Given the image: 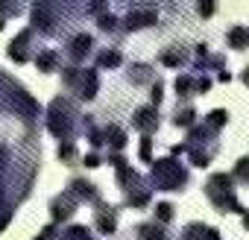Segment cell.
Instances as JSON below:
<instances>
[{
    "mask_svg": "<svg viewBox=\"0 0 249 240\" xmlns=\"http://www.w3.org/2000/svg\"><path fill=\"white\" fill-rule=\"evenodd\" d=\"M173 88L179 94V103L176 105H191V100L196 97V91H194V73H179L176 82H173Z\"/></svg>",
    "mask_w": 249,
    "mask_h": 240,
    "instance_id": "44dd1931",
    "label": "cell"
},
{
    "mask_svg": "<svg viewBox=\"0 0 249 240\" xmlns=\"http://www.w3.org/2000/svg\"><path fill=\"white\" fill-rule=\"evenodd\" d=\"M229 176H231V182L246 185V182H249V158H240V161L234 164V173H229Z\"/></svg>",
    "mask_w": 249,
    "mask_h": 240,
    "instance_id": "f1b7e54d",
    "label": "cell"
},
{
    "mask_svg": "<svg viewBox=\"0 0 249 240\" xmlns=\"http://www.w3.org/2000/svg\"><path fill=\"white\" fill-rule=\"evenodd\" d=\"M36 68L41 70V73H53V70H62V53L56 50V47H41L38 53H36Z\"/></svg>",
    "mask_w": 249,
    "mask_h": 240,
    "instance_id": "e0dca14e",
    "label": "cell"
},
{
    "mask_svg": "<svg viewBox=\"0 0 249 240\" xmlns=\"http://www.w3.org/2000/svg\"><path fill=\"white\" fill-rule=\"evenodd\" d=\"M214 9H217L214 3H196V12H199V15H205V18H208V15H214Z\"/></svg>",
    "mask_w": 249,
    "mask_h": 240,
    "instance_id": "e575fe53",
    "label": "cell"
},
{
    "mask_svg": "<svg viewBox=\"0 0 249 240\" xmlns=\"http://www.w3.org/2000/svg\"><path fill=\"white\" fill-rule=\"evenodd\" d=\"M123 65V53L117 50V47H106V50H100L97 53V68H120Z\"/></svg>",
    "mask_w": 249,
    "mask_h": 240,
    "instance_id": "d4e9b609",
    "label": "cell"
},
{
    "mask_svg": "<svg viewBox=\"0 0 249 240\" xmlns=\"http://www.w3.org/2000/svg\"><path fill=\"white\" fill-rule=\"evenodd\" d=\"M120 24H123V27H120L123 33H135V30L156 27V24H159V9H156V6H129Z\"/></svg>",
    "mask_w": 249,
    "mask_h": 240,
    "instance_id": "52a82bcc",
    "label": "cell"
},
{
    "mask_svg": "<svg viewBox=\"0 0 249 240\" xmlns=\"http://www.w3.org/2000/svg\"><path fill=\"white\" fill-rule=\"evenodd\" d=\"M62 237H56V240H97L85 225H68L65 231H59Z\"/></svg>",
    "mask_w": 249,
    "mask_h": 240,
    "instance_id": "4316f807",
    "label": "cell"
},
{
    "mask_svg": "<svg viewBox=\"0 0 249 240\" xmlns=\"http://www.w3.org/2000/svg\"><path fill=\"white\" fill-rule=\"evenodd\" d=\"M132 126L144 135V138H153L156 132H159V126H161V120H159V108L156 105H138L135 108V114H132Z\"/></svg>",
    "mask_w": 249,
    "mask_h": 240,
    "instance_id": "30bf717a",
    "label": "cell"
},
{
    "mask_svg": "<svg viewBox=\"0 0 249 240\" xmlns=\"http://www.w3.org/2000/svg\"><path fill=\"white\" fill-rule=\"evenodd\" d=\"M226 123H229V111H226V108H214V111H208V114L202 117V126H208L211 132H220Z\"/></svg>",
    "mask_w": 249,
    "mask_h": 240,
    "instance_id": "484cf974",
    "label": "cell"
},
{
    "mask_svg": "<svg viewBox=\"0 0 249 240\" xmlns=\"http://www.w3.org/2000/svg\"><path fill=\"white\" fill-rule=\"evenodd\" d=\"M56 237H59V225H56V223H50V225H44L33 240H56Z\"/></svg>",
    "mask_w": 249,
    "mask_h": 240,
    "instance_id": "836d02e7",
    "label": "cell"
},
{
    "mask_svg": "<svg viewBox=\"0 0 249 240\" xmlns=\"http://www.w3.org/2000/svg\"><path fill=\"white\" fill-rule=\"evenodd\" d=\"M138 155H141V161L153 164V138H141V150H138Z\"/></svg>",
    "mask_w": 249,
    "mask_h": 240,
    "instance_id": "1f68e13d",
    "label": "cell"
},
{
    "mask_svg": "<svg viewBox=\"0 0 249 240\" xmlns=\"http://www.w3.org/2000/svg\"><path fill=\"white\" fill-rule=\"evenodd\" d=\"M91 50H94V35H88V33L71 35V38H68V47H65V53H68V59H71L73 65L85 62V59L91 56Z\"/></svg>",
    "mask_w": 249,
    "mask_h": 240,
    "instance_id": "7c38bea8",
    "label": "cell"
},
{
    "mask_svg": "<svg viewBox=\"0 0 249 240\" xmlns=\"http://www.w3.org/2000/svg\"><path fill=\"white\" fill-rule=\"evenodd\" d=\"M3 27H6V21H3V18H0V30H3Z\"/></svg>",
    "mask_w": 249,
    "mask_h": 240,
    "instance_id": "d590c367",
    "label": "cell"
},
{
    "mask_svg": "<svg viewBox=\"0 0 249 240\" xmlns=\"http://www.w3.org/2000/svg\"><path fill=\"white\" fill-rule=\"evenodd\" d=\"M9 59H15L18 65H24V62H30V59H36V53H38V44H36V33L33 30H24V33H18L15 38H12V44H9Z\"/></svg>",
    "mask_w": 249,
    "mask_h": 240,
    "instance_id": "9c48e42d",
    "label": "cell"
},
{
    "mask_svg": "<svg viewBox=\"0 0 249 240\" xmlns=\"http://www.w3.org/2000/svg\"><path fill=\"white\" fill-rule=\"evenodd\" d=\"M135 240H173L170 228L167 225H159V223H138L135 225Z\"/></svg>",
    "mask_w": 249,
    "mask_h": 240,
    "instance_id": "ac0fdd59",
    "label": "cell"
},
{
    "mask_svg": "<svg viewBox=\"0 0 249 240\" xmlns=\"http://www.w3.org/2000/svg\"><path fill=\"white\" fill-rule=\"evenodd\" d=\"M79 205L82 202H88V205H100L103 199H100V190H97V185L94 182H88V179H71V185L65 188Z\"/></svg>",
    "mask_w": 249,
    "mask_h": 240,
    "instance_id": "4fadbf2b",
    "label": "cell"
},
{
    "mask_svg": "<svg viewBox=\"0 0 249 240\" xmlns=\"http://www.w3.org/2000/svg\"><path fill=\"white\" fill-rule=\"evenodd\" d=\"M100 132V144H103V150L108 147V153H120L123 147H126V132H123L120 126H114V123H106L103 129H97Z\"/></svg>",
    "mask_w": 249,
    "mask_h": 240,
    "instance_id": "9a60e30c",
    "label": "cell"
},
{
    "mask_svg": "<svg viewBox=\"0 0 249 240\" xmlns=\"http://www.w3.org/2000/svg\"><path fill=\"white\" fill-rule=\"evenodd\" d=\"M173 211H176V208H173L170 202H159V205H156V220H153V223H159V225H167V223L173 220Z\"/></svg>",
    "mask_w": 249,
    "mask_h": 240,
    "instance_id": "83f0119b",
    "label": "cell"
},
{
    "mask_svg": "<svg viewBox=\"0 0 249 240\" xmlns=\"http://www.w3.org/2000/svg\"><path fill=\"white\" fill-rule=\"evenodd\" d=\"M33 15V33H41V35H56L59 33V6H50V3H36L30 9Z\"/></svg>",
    "mask_w": 249,
    "mask_h": 240,
    "instance_id": "ba28073f",
    "label": "cell"
},
{
    "mask_svg": "<svg viewBox=\"0 0 249 240\" xmlns=\"http://www.w3.org/2000/svg\"><path fill=\"white\" fill-rule=\"evenodd\" d=\"M179 240H220V231L205 223H188L179 234Z\"/></svg>",
    "mask_w": 249,
    "mask_h": 240,
    "instance_id": "d6986e66",
    "label": "cell"
},
{
    "mask_svg": "<svg viewBox=\"0 0 249 240\" xmlns=\"http://www.w3.org/2000/svg\"><path fill=\"white\" fill-rule=\"evenodd\" d=\"M62 88L68 94H73L76 100H85L88 103L100 91V73L91 70V68H79V65L62 68Z\"/></svg>",
    "mask_w": 249,
    "mask_h": 240,
    "instance_id": "5b68a950",
    "label": "cell"
},
{
    "mask_svg": "<svg viewBox=\"0 0 249 240\" xmlns=\"http://www.w3.org/2000/svg\"><path fill=\"white\" fill-rule=\"evenodd\" d=\"M114 179H117V188L123 190V205H129V208H147L150 205L153 188L144 182V176L129 161L114 167Z\"/></svg>",
    "mask_w": 249,
    "mask_h": 240,
    "instance_id": "7a4b0ae2",
    "label": "cell"
},
{
    "mask_svg": "<svg viewBox=\"0 0 249 240\" xmlns=\"http://www.w3.org/2000/svg\"><path fill=\"white\" fill-rule=\"evenodd\" d=\"M226 41H229L231 50H246V47H249V30H246L243 24H237V27H231V30L226 33Z\"/></svg>",
    "mask_w": 249,
    "mask_h": 240,
    "instance_id": "603a6c76",
    "label": "cell"
},
{
    "mask_svg": "<svg viewBox=\"0 0 249 240\" xmlns=\"http://www.w3.org/2000/svg\"><path fill=\"white\" fill-rule=\"evenodd\" d=\"M126 79H129L132 85H153V82L159 79V73H156L150 65H144V62H135V65H129V70H126Z\"/></svg>",
    "mask_w": 249,
    "mask_h": 240,
    "instance_id": "ffe728a7",
    "label": "cell"
},
{
    "mask_svg": "<svg viewBox=\"0 0 249 240\" xmlns=\"http://www.w3.org/2000/svg\"><path fill=\"white\" fill-rule=\"evenodd\" d=\"M150 182L156 190H182L188 185V167L179 164L176 158H159L153 161Z\"/></svg>",
    "mask_w": 249,
    "mask_h": 240,
    "instance_id": "8992f818",
    "label": "cell"
},
{
    "mask_svg": "<svg viewBox=\"0 0 249 240\" xmlns=\"http://www.w3.org/2000/svg\"><path fill=\"white\" fill-rule=\"evenodd\" d=\"M56 155H59L62 164L76 167V164H79V147H76V141H62L59 150H56Z\"/></svg>",
    "mask_w": 249,
    "mask_h": 240,
    "instance_id": "cb8c5ba5",
    "label": "cell"
},
{
    "mask_svg": "<svg viewBox=\"0 0 249 240\" xmlns=\"http://www.w3.org/2000/svg\"><path fill=\"white\" fill-rule=\"evenodd\" d=\"M47 129L59 141H73L82 132V111L71 97H56L47 105Z\"/></svg>",
    "mask_w": 249,
    "mask_h": 240,
    "instance_id": "6da1fadb",
    "label": "cell"
},
{
    "mask_svg": "<svg viewBox=\"0 0 249 240\" xmlns=\"http://www.w3.org/2000/svg\"><path fill=\"white\" fill-rule=\"evenodd\" d=\"M79 164H85L88 170H94V167L103 164V155L100 153H85V155H79Z\"/></svg>",
    "mask_w": 249,
    "mask_h": 240,
    "instance_id": "d6a6232c",
    "label": "cell"
},
{
    "mask_svg": "<svg viewBox=\"0 0 249 240\" xmlns=\"http://www.w3.org/2000/svg\"><path fill=\"white\" fill-rule=\"evenodd\" d=\"M161 97H164V82H161V76H159V79L150 85V105H156V108H159Z\"/></svg>",
    "mask_w": 249,
    "mask_h": 240,
    "instance_id": "4dcf8cb0",
    "label": "cell"
},
{
    "mask_svg": "<svg viewBox=\"0 0 249 240\" xmlns=\"http://www.w3.org/2000/svg\"><path fill=\"white\" fill-rule=\"evenodd\" d=\"M18 15H24V6L21 3H3V0H0V18H18Z\"/></svg>",
    "mask_w": 249,
    "mask_h": 240,
    "instance_id": "f546056e",
    "label": "cell"
},
{
    "mask_svg": "<svg viewBox=\"0 0 249 240\" xmlns=\"http://www.w3.org/2000/svg\"><path fill=\"white\" fill-rule=\"evenodd\" d=\"M205 196L220 214H243V205L237 199V190L229 173H211L205 182Z\"/></svg>",
    "mask_w": 249,
    "mask_h": 240,
    "instance_id": "3957f363",
    "label": "cell"
},
{
    "mask_svg": "<svg viewBox=\"0 0 249 240\" xmlns=\"http://www.w3.org/2000/svg\"><path fill=\"white\" fill-rule=\"evenodd\" d=\"M170 123H173L176 129H191V126H196V108H194V105H176Z\"/></svg>",
    "mask_w": 249,
    "mask_h": 240,
    "instance_id": "7402d4cb",
    "label": "cell"
},
{
    "mask_svg": "<svg viewBox=\"0 0 249 240\" xmlns=\"http://www.w3.org/2000/svg\"><path fill=\"white\" fill-rule=\"evenodd\" d=\"M76 208H79V202H76L68 190H62V193H56V196L50 199V217H53L56 225H59V223H68V220L76 214Z\"/></svg>",
    "mask_w": 249,
    "mask_h": 240,
    "instance_id": "8fae6325",
    "label": "cell"
},
{
    "mask_svg": "<svg viewBox=\"0 0 249 240\" xmlns=\"http://www.w3.org/2000/svg\"><path fill=\"white\" fill-rule=\"evenodd\" d=\"M182 147H185V153L191 155V164H194V167H208L211 158H214L217 150H220V144H217V132H211V129L202 126V123L191 126L188 141H185Z\"/></svg>",
    "mask_w": 249,
    "mask_h": 240,
    "instance_id": "277c9868",
    "label": "cell"
},
{
    "mask_svg": "<svg viewBox=\"0 0 249 240\" xmlns=\"http://www.w3.org/2000/svg\"><path fill=\"white\" fill-rule=\"evenodd\" d=\"M94 228L100 234H114L117 231V208L108 202H100L94 211Z\"/></svg>",
    "mask_w": 249,
    "mask_h": 240,
    "instance_id": "5bb4252c",
    "label": "cell"
},
{
    "mask_svg": "<svg viewBox=\"0 0 249 240\" xmlns=\"http://www.w3.org/2000/svg\"><path fill=\"white\" fill-rule=\"evenodd\" d=\"M159 62L164 65V68H185L188 62H191V53H188V47L185 44H170V47H164L161 53H159Z\"/></svg>",
    "mask_w": 249,
    "mask_h": 240,
    "instance_id": "2e32d148",
    "label": "cell"
}]
</instances>
